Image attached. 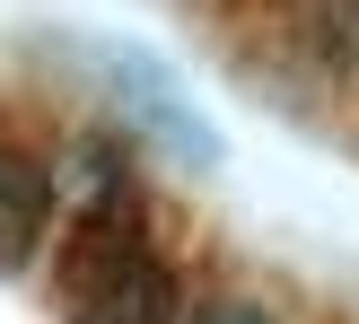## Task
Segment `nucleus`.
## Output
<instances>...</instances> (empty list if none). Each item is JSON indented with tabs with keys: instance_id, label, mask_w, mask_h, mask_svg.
I'll list each match as a JSON object with an SVG mask.
<instances>
[{
	"instance_id": "obj_3",
	"label": "nucleus",
	"mask_w": 359,
	"mask_h": 324,
	"mask_svg": "<svg viewBox=\"0 0 359 324\" xmlns=\"http://www.w3.org/2000/svg\"><path fill=\"white\" fill-rule=\"evenodd\" d=\"M44 220H53V175L27 149H0V272H18L35 255Z\"/></svg>"
},
{
	"instance_id": "obj_1",
	"label": "nucleus",
	"mask_w": 359,
	"mask_h": 324,
	"mask_svg": "<svg viewBox=\"0 0 359 324\" xmlns=\"http://www.w3.org/2000/svg\"><path fill=\"white\" fill-rule=\"evenodd\" d=\"M62 316L70 324H175V272L158 263V245L140 237V220H132L123 193H97V202L70 220Z\"/></svg>"
},
{
	"instance_id": "obj_4",
	"label": "nucleus",
	"mask_w": 359,
	"mask_h": 324,
	"mask_svg": "<svg viewBox=\"0 0 359 324\" xmlns=\"http://www.w3.org/2000/svg\"><path fill=\"white\" fill-rule=\"evenodd\" d=\"M316 18H325V44L359 70V0H316Z\"/></svg>"
},
{
	"instance_id": "obj_2",
	"label": "nucleus",
	"mask_w": 359,
	"mask_h": 324,
	"mask_svg": "<svg viewBox=\"0 0 359 324\" xmlns=\"http://www.w3.org/2000/svg\"><path fill=\"white\" fill-rule=\"evenodd\" d=\"M97 79L114 88V105L132 114V132L158 140V149H175L184 167H219V158H228V149H219V123L184 97V79H175L158 53H140V44H97Z\"/></svg>"
},
{
	"instance_id": "obj_5",
	"label": "nucleus",
	"mask_w": 359,
	"mask_h": 324,
	"mask_svg": "<svg viewBox=\"0 0 359 324\" xmlns=\"http://www.w3.org/2000/svg\"><path fill=\"white\" fill-rule=\"evenodd\" d=\"M193 324H280L263 298H237V290H219V298H202L193 307Z\"/></svg>"
}]
</instances>
